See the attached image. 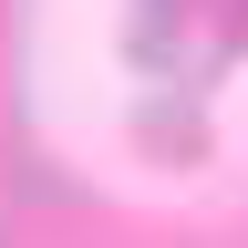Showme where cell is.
<instances>
[{"mask_svg":"<svg viewBox=\"0 0 248 248\" xmlns=\"http://www.w3.org/2000/svg\"><path fill=\"white\" fill-rule=\"evenodd\" d=\"M155 21H207V11H228V0H145Z\"/></svg>","mask_w":248,"mask_h":248,"instance_id":"cell-1","label":"cell"}]
</instances>
